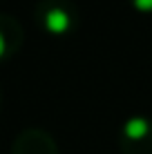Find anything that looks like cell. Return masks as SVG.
Masks as SVG:
<instances>
[{"instance_id": "1", "label": "cell", "mask_w": 152, "mask_h": 154, "mask_svg": "<svg viewBox=\"0 0 152 154\" xmlns=\"http://www.w3.org/2000/svg\"><path fill=\"white\" fill-rule=\"evenodd\" d=\"M36 23L49 34L63 36L78 25V11L70 0H40L36 5Z\"/></svg>"}, {"instance_id": "2", "label": "cell", "mask_w": 152, "mask_h": 154, "mask_svg": "<svg viewBox=\"0 0 152 154\" xmlns=\"http://www.w3.org/2000/svg\"><path fill=\"white\" fill-rule=\"evenodd\" d=\"M116 145L123 154H152V119H128L116 136Z\"/></svg>"}, {"instance_id": "3", "label": "cell", "mask_w": 152, "mask_h": 154, "mask_svg": "<svg viewBox=\"0 0 152 154\" xmlns=\"http://www.w3.org/2000/svg\"><path fill=\"white\" fill-rule=\"evenodd\" d=\"M9 154H60L54 136L40 127L23 130L11 143Z\"/></svg>"}, {"instance_id": "4", "label": "cell", "mask_w": 152, "mask_h": 154, "mask_svg": "<svg viewBox=\"0 0 152 154\" xmlns=\"http://www.w3.org/2000/svg\"><path fill=\"white\" fill-rule=\"evenodd\" d=\"M25 42V29L11 14L0 11V63L14 58Z\"/></svg>"}, {"instance_id": "5", "label": "cell", "mask_w": 152, "mask_h": 154, "mask_svg": "<svg viewBox=\"0 0 152 154\" xmlns=\"http://www.w3.org/2000/svg\"><path fill=\"white\" fill-rule=\"evenodd\" d=\"M137 11H143V14H152V0H130Z\"/></svg>"}, {"instance_id": "6", "label": "cell", "mask_w": 152, "mask_h": 154, "mask_svg": "<svg viewBox=\"0 0 152 154\" xmlns=\"http://www.w3.org/2000/svg\"><path fill=\"white\" fill-rule=\"evenodd\" d=\"M0 107H2V89H0Z\"/></svg>"}]
</instances>
